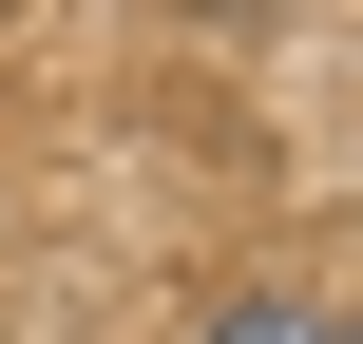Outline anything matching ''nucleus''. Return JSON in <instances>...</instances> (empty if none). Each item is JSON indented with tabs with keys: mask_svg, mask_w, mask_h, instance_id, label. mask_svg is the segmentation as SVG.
Returning a JSON list of instances; mask_svg holds the SVG:
<instances>
[{
	"mask_svg": "<svg viewBox=\"0 0 363 344\" xmlns=\"http://www.w3.org/2000/svg\"><path fill=\"white\" fill-rule=\"evenodd\" d=\"M211 344H325V306H249V326H211Z\"/></svg>",
	"mask_w": 363,
	"mask_h": 344,
	"instance_id": "nucleus-1",
	"label": "nucleus"
},
{
	"mask_svg": "<svg viewBox=\"0 0 363 344\" xmlns=\"http://www.w3.org/2000/svg\"><path fill=\"white\" fill-rule=\"evenodd\" d=\"M325 344H363V326H325Z\"/></svg>",
	"mask_w": 363,
	"mask_h": 344,
	"instance_id": "nucleus-2",
	"label": "nucleus"
}]
</instances>
